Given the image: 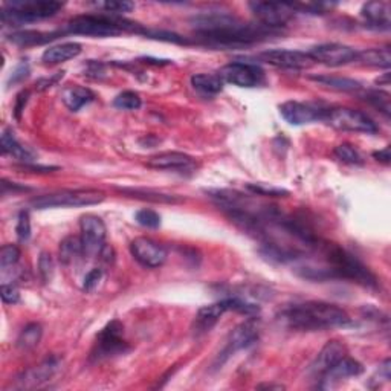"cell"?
I'll list each match as a JSON object with an SVG mask.
<instances>
[{"instance_id": "2e32d148", "label": "cell", "mask_w": 391, "mask_h": 391, "mask_svg": "<svg viewBox=\"0 0 391 391\" xmlns=\"http://www.w3.org/2000/svg\"><path fill=\"white\" fill-rule=\"evenodd\" d=\"M259 58L262 62L281 69L303 71L313 66V60L309 54L301 51H290V49H271V51L262 52Z\"/></svg>"}, {"instance_id": "d590c367", "label": "cell", "mask_w": 391, "mask_h": 391, "mask_svg": "<svg viewBox=\"0 0 391 391\" xmlns=\"http://www.w3.org/2000/svg\"><path fill=\"white\" fill-rule=\"evenodd\" d=\"M334 155H335V157H336L338 161L344 162V164H350V165H360V164H362V156L350 144H341V145L335 147Z\"/></svg>"}, {"instance_id": "f6af8a7d", "label": "cell", "mask_w": 391, "mask_h": 391, "mask_svg": "<svg viewBox=\"0 0 391 391\" xmlns=\"http://www.w3.org/2000/svg\"><path fill=\"white\" fill-rule=\"evenodd\" d=\"M63 75H64V72H57V73L51 75V77H46V78L38 80V81L36 83V89L40 90V92H41V90H46V89H49V87L55 86L57 83L63 78Z\"/></svg>"}, {"instance_id": "83f0119b", "label": "cell", "mask_w": 391, "mask_h": 391, "mask_svg": "<svg viewBox=\"0 0 391 391\" xmlns=\"http://www.w3.org/2000/svg\"><path fill=\"white\" fill-rule=\"evenodd\" d=\"M60 262L63 264H71L75 263L81 257H85V246H83L81 237L77 236H69L66 237L60 243Z\"/></svg>"}, {"instance_id": "603a6c76", "label": "cell", "mask_w": 391, "mask_h": 391, "mask_svg": "<svg viewBox=\"0 0 391 391\" xmlns=\"http://www.w3.org/2000/svg\"><path fill=\"white\" fill-rule=\"evenodd\" d=\"M95 99L92 90L83 86H68L62 90V101L72 112H78L81 107L87 106Z\"/></svg>"}, {"instance_id": "7bdbcfd3", "label": "cell", "mask_w": 391, "mask_h": 391, "mask_svg": "<svg viewBox=\"0 0 391 391\" xmlns=\"http://www.w3.org/2000/svg\"><path fill=\"white\" fill-rule=\"evenodd\" d=\"M28 77H29V64L27 62H22L20 64L15 66V69L11 72L8 85H15V83L27 80Z\"/></svg>"}, {"instance_id": "8fae6325", "label": "cell", "mask_w": 391, "mask_h": 391, "mask_svg": "<svg viewBox=\"0 0 391 391\" xmlns=\"http://www.w3.org/2000/svg\"><path fill=\"white\" fill-rule=\"evenodd\" d=\"M81 240L85 246V257H98L106 245L104 240L107 236V228L101 218L95 214L83 215L80 220Z\"/></svg>"}, {"instance_id": "277c9868", "label": "cell", "mask_w": 391, "mask_h": 391, "mask_svg": "<svg viewBox=\"0 0 391 391\" xmlns=\"http://www.w3.org/2000/svg\"><path fill=\"white\" fill-rule=\"evenodd\" d=\"M66 31L71 34H81V36H90V37H115L120 36L126 31H136V23H131L126 19H122L121 15L115 14H85L77 15L66 24Z\"/></svg>"}, {"instance_id": "4316f807", "label": "cell", "mask_w": 391, "mask_h": 391, "mask_svg": "<svg viewBox=\"0 0 391 391\" xmlns=\"http://www.w3.org/2000/svg\"><path fill=\"white\" fill-rule=\"evenodd\" d=\"M311 78L324 87L339 90V92H355L362 87L360 81L347 77H336V75H312Z\"/></svg>"}, {"instance_id": "5bb4252c", "label": "cell", "mask_w": 391, "mask_h": 391, "mask_svg": "<svg viewBox=\"0 0 391 391\" xmlns=\"http://www.w3.org/2000/svg\"><path fill=\"white\" fill-rule=\"evenodd\" d=\"M327 107L318 103H299L286 101L280 106V115L286 122L292 126H304L313 121H321Z\"/></svg>"}, {"instance_id": "8992f818", "label": "cell", "mask_w": 391, "mask_h": 391, "mask_svg": "<svg viewBox=\"0 0 391 391\" xmlns=\"http://www.w3.org/2000/svg\"><path fill=\"white\" fill-rule=\"evenodd\" d=\"M106 194L99 190H63L58 193L34 197L31 205L37 210H48V208H80L101 204Z\"/></svg>"}, {"instance_id": "e0dca14e", "label": "cell", "mask_w": 391, "mask_h": 391, "mask_svg": "<svg viewBox=\"0 0 391 391\" xmlns=\"http://www.w3.org/2000/svg\"><path fill=\"white\" fill-rule=\"evenodd\" d=\"M362 371H364V367L360 362H357L356 360H352V357L344 356L343 360L334 365V367L318 378L321 381L320 387L321 388H334L336 384H339L341 381H344L347 378L360 376Z\"/></svg>"}, {"instance_id": "bcb514c9", "label": "cell", "mask_w": 391, "mask_h": 391, "mask_svg": "<svg viewBox=\"0 0 391 391\" xmlns=\"http://www.w3.org/2000/svg\"><path fill=\"white\" fill-rule=\"evenodd\" d=\"M28 98H29V92H28V90H23V92H20V94L17 95V98H15L14 115H15V118H17V120H20L22 112L24 111V106H27V103H28Z\"/></svg>"}, {"instance_id": "60d3db41", "label": "cell", "mask_w": 391, "mask_h": 391, "mask_svg": "<svg viewBox=\"0 0 391 391\" xmlns=\"http://www.w3.org/2000/svg\"><path fill=\"white\" fill-rule=\"evenodd\" d=\"M104 277V272L101 268H94L92 271L87 272V276L85 277V281H83V290L86 292H92L98 287L99 283H101Z\"/></svg>"}, {"instance_id": "f35d334b", "label": "cell", "mask_w": 391, "mask_h": 391, "mask_svg": "<svg viewBox=\"0 0 391 391\" xmlns=\"http://www.w3.org/2000/svg\"><path fill=\"white\" fill-rule=\"evenodd\" d=\"M54 260H52V255L48 254V253H41L40 254V259H38V272H40V277L45 283H49L54 277Z\"/></svg>"}, {"instance_id": "74e56055", "label": "cell", "mask_w": 391, "mask_h": 391, "mask_svg": "<svg viewBox=\"0 0 391 391\" xmlns=\"http://www.w3.org/2000/svg\"><path fill=\"white\" fill-rule=\"evenodd\" d=\"M136 222L141 225V227L144 228H150V229H156L161 227V215L157 214L153 210H141L136 213L135 215Z\"/></svg>"}, {"instance_id": "ba28073f", "label": "cell", "mask_w": 391, "mask_h": 391, "mask_svg": "<svg viewBox=\"0 0 391 391\" xmlns=\"http://www.w3.org/2000/svg\"><path fill=\"white\" fill-rule=\"evenodd\" d=\"M122 335L124 326L118 320H113L112 322L107 324L97 336L94 350L90 353V360L103 361L126 353L129 350V346Z\"/></svg>"}, {"instance_id": "f1b7e54d", "label": "cell", "mask_w": 391, "mask_h": 391, "mask_svg": "<svg viewBox=\"0 0 391 391\" xmlns=\"http://www.w3.org/2000/svg\"><path fill=\"white\" fill-rule=\"evenodd\" d=\"M41 336H43V327L38 322H31L22 329L17 338V347L20 350H31L40 344Z\"/></svg>"}, {"instance_id": "7a4b0ae2", "label": "cell", "mask_w": 391, "mask_h": 391, "mask_svg": "<svg viewBox=\"0 0 391 391\" xmlns=\"http://www.w3.org/2000/svg\"><path fill=\"white\" fill-rule=\"evenodd\" d=\"M280 320L289 329L299 332H318L346 327L352 322L348 313L336 304L324 301H306L286 307Z\"/></svg>"}, {"instance_id": "d6a6232c", "label": "cell", "mask_w": 391, "mask_h": 391, "mask_svg": "<svg viewBox=\"0 0 391 391\" xmlns=\"http://www.w3.org/2000/svg\"><path fill=\"white\" fill-rule=\"evenodd\" d=\"M362 98L367 103H370L374 109H378L385 116H390V111H391L390 95L384 92V90H367V92L362 95Z\"/></svg>"}, {"instance_id": "9c48e42d", "label": "cell", "mask_w": 391, "mask_h": 391, "mask_svg": "<svg viewBox=\"0 0 391 391\" xmlns=\"http://www.w3.org/2000/svg\"><path fill=\"white\" fill-rule=\"evenodd\" d=\"M249 10L254 17L263 27L281 31L283 27L294 17V8L290 3H276V2H249Z\"/></svg>"}, {"instance_id": "4fadbf2b", "label": "cell", "mask_w": 391, "mask_h": 391, "mask_svg": "<svg viewBox=\"0 0 391 391\" xmlns=\"http://www.w3.org/2000/svg\"><path fill=\"white\" fill-rule=\"evenodd\" d=\"M309 57L313 63H321L332 68H338V66H346L348 63L356 62L357 51L347 45L341 43H324L313 46L309 52Z\"/></svg>"}, {"instance_id": "7dc6e473", "label": "cell", "mask_w": 391, "mask_h": 391, "mask_svg": "<svg viewBox=\"0 0 391 391\" xmlns=\"http://www.w3.org/2000/svg\"><path fill=\"white\" fill-rule=\"evenodd\" d=\"M373 157H374V159H376V161H379V162H382V164L388 165V164H390V159H391L390 147L387 145L385 148L379 150V152H374V153H373Z\"/></svg>"}, {"instance_id": "cb8c5ba5", "label": "cell", "mask_w": 391, "mask_h": 391, "mask_svg": "<svg viewBox=\"0 0 391 391\" xmlns=\"http://www.w3.org/2000/svg\"><path fill=\"white\" fill-rule=\"evenodd\" d=\"M2 152L5 155H10L15 159H19L22 164H32L36 159V155L29 148L23 147L17 139H15L13 130L6 129L2 133Z\"/></svg>"}, {"instance_id": "ffe728a7", "label": "cell", "mask_w": 391, "mask_h": 391, "mask_svg": "<svg viewBox=\"0 0 391 391\" xmlns=\"http://www.w3.org/2000/svg\"><path fill=\"white\" fill-rule=\"evenodd\" d=\"M194 165V159L185 153L165 152L147 159V167L155 170H187Z\"/></svg>"}, {"instance_id": "6da1fadb", "label": "cell", "mask_w": 391, "mask_h": 391, "mask_svg": "<svg viewBox=\"0 0 391 391\" xmlns=\"http://www.w3.org/2000/svg\"><path fill=\"white\" fill-rule=\"evenodd\" d=\"M197 36L211 46H246L278 34V29L248 23L227 13H205L191 20Z\"/></svg>"}, {"instance_id": "30bf717a", "label": "cell", "mask_w": 391, "mask_h": 391, "mask_svg": "<svg viewBox=\"0 0 391 391\" xmlns=\"http://www.w3.org/2000/svg\"><path fill=\"white\" fill-rule=\"evenodd\" d=\"M219 75L223 81L229 83V85L246 89L260 86L264 81V72L262 71V68H259L257 64L243 62L225 64L219 71Z\"/></svg>"}, {"instance_id": "44dd1931", "label": "cell", "mask_w": 391, "mask_h": 391, "mask_svg": "<svg viewBox=\"0 0 391 391\" xmlns=\"http://www.w3.org/2000/svg\"><path fill=\"white\" fill-rule=\"evenodd\" d=\"M361 15L369 23V27L384 31L390 29V3L388 2H369L362 6Z\"/></svg>"}, {"instance_id": "c3c4849f", "label": "cell", "mask_w": 391, "mask_h": 391, "mask_svg": "<svg viewBox=\"0 0 391 391\" xmlns=\"http://www.w3.org/2000/svg\"><path fill=\"white\" fill-rule=\"evenodd\" d=\"M259 388H277V390H283L285 387H283V385H260Z\"/></svg>"}, {"instance_id": "484cf974", "label": "cell", "mask_w": 391, "mask_h": 391, "mask_svg": "<svg viewBox=\"0 0 391 391\" xmlns=\"http://www.w3.org/2000/svg\"><path fill=\"white\" fill-rule=\"evenodd\" d=\"M223 80L219 73H196L191 77V86L204 95H218L223 90Z\"/></svg>"}, {"instance_id": "ee69618b", "label": "cell", "mask_w": 391, "mask_h": 391, "mask_svg": "<svg viewBox=\"0 0 391 391\" xmlns=\"http://www.w3.org/2000/svg\"><path fill=\"white\" fill-rule=\"evenodd\" d=\"M390 361L385 360L384 364L379 365V370L376 371V374L371 378V382H376V385H373V387H379L382 382H388L390 381Z\"/></svg>"}, {"instance_id": "e575fe53", "label": "cell", "mask_w": 391, "mask_h": 391, "mask_svg": "<svg viewBox=\"0 0 391 391\" xmlns=\"http://www.w3.org/2000/svg\"><path fill=\"white\" fill-rule=\"evenodd\" d=\"M95 6H98L99 10H103L107 14L115 15H121L135 10V3L127 2V0H106V2H97Z\"/></svg>"}, {"instance_id": "7c38bea8", "label": "cell", "mask_w": 391, "mask_h": 391, "mask_svg": "<svg viewBox=\"0 0 391 391\" xmlns=\"http://www.w3.org/2000/svg\"><path fill=\"white\" fill-rule=\"evenodd\" d=\"M130 253L139 264H143L144 268H161V266L167 262L169 253L164 245L148 237H136L131 240L130 243Z\"/></svg>"}, {"instance_id": "3957f363", "label": "cell", "mask_w": 391, "mask_h": 391, "mask_svg": "<svg viewBox=\"0 0 391 391\" xmlns=\"http://www.w3.org/2000/svg\"><path fill=\"white\" fill-rule=\"evenodd\" d=\"M317 251L322 255V268L326 271L327 280L341 278L369 289L378 287L376 276L356 255L346 251L344 248L335 243L320 242Z\"/></svg>"}, {"instance_id": "5b68a950", "label": "cell", "mask_w": 391, "mask_h": 391, "mask_svg": "<svg viewBox=\"0 0 391 391\" xmlns=\"http://www.w3.org/2000/svg\"><path fill=\"white\" fill-rule=\"evenodd\" d=\"M63 6L64 3L54 0H13L3 3L2 22L5 24H23L49 19Z\"/></svg>"}, {"instance_id": "7402d4cb", "label": "cell", "mask_w": 391, "mask_h": 391, "mask_svg": "<svg viewBox=\"0 0 391 391\" xmlns=\"http://www.w3.org/2000/svg\"><path fill=\"white\" fill-rule=\"evenodd\" d=\"M81 54V45L77 41H68V43H60L49 46L41 55V62L45 64H60Z\"/></svg>"}, {"instance_id": "4dcf8cb0", "label": "cell", "mask_w": 391, "mask_h": 391, "mask_svg": "<svg viewBox=\"0 0 391 391\" xmlns=\"http://www.w3.org/2000/svg\"><path fill=\"white\" fill-rule=\"evenodd\" d=\"M121 193L130 194V197H136V199H141V201H153V202H165V204H173V202L180 201V199L176 196L156 193V191H152V190L124 188V190H121Z\"/></svg>"}, {"instance_id": "9a60e30c", "label": "cell", "mask_w": 391, "mask_h": 391, "mask_svg": "<svg viewBox=\"0 0 391 391\" xmlns=\"http://www.w3.org/2000/svg\"><path fill=\"white\" fill-rule=\"evenodd\" d=\"M260 334V324L259 320L255 317L248 318L242 324L231 332V335L227 341V347L223 348L222 352V361L227 360L231 355H234L236 352L242 350V348H248L249 346H253L257 343Z\"/></svg>"}, {"instance_id": "ac0fdd59", "label": "cell", "mask_w": 391, "mask_h": 391, "mask_svg": "<svg viewBox=\"0 0 391 391\" xmlns=\"http://www.w3.org/2000/svg\"><path fill=\"white\" fill-rule=\"evenodd\" d=\"M344 356H347L346 346L343 343H339V341H336V339L329 341V343L321 348V352L318 353V356L315 357L311 370H312L315 376L320 378L327 370L334 367L336 362L343 360Z\"/></svg>"}, {"instance_id": "836d02e7", "label": "cell", "mask_w": 391, "mask_h": 391, "mask_svg": "<svg viewBox=\"0 0 391 391\" xmlns=\"http://www.w3.org/2000/svg\"><path fill=\"white\" fill-rule=\"evenodd\" d=\"M141 104H143L141 97L133 90H124L113 99V106L121 111H138Z\"/></svg>"}, {"instance_id": "52a82bcc", "label": "cell", "mask_w": 391, "mask_h": 391, "mask_svg": "<svg viewBox=\"0 0 391 391\" xmlns=\"http://www.w3.org/2000/svg\"><path fill=\"white\" fill-rule=\"evenodd\" d=\"M321 121L326 122L330 127L343 131L374 135V133H378L379 130L376 122H374L367 113L350 109V107H327Z\"/></svg>"}, {"instance_id": "b9f144b4", "label": "cell", "mask_w": 391, "mask_h": 391, "mask_svg": "<svg viewBox=\"0 0 391 391\" xmlns=\"http://www.w3.org/2000/svg\"><path fill=\"white\" fill-rule=\"evenodd\" d=\"M0 292H2L0 295H2V301L5 304H15L20 301V292L14 285H6V283H3Z\"/></svg>"}, {"instance_id": "f546056e", "label": "cell", "mask_w": 391, "mask_h": 391, "mask_svg": "<svg viewBox=\"0 0 391 391\" xmlns=\"http://www.w3.org/2000/svg\"><path fill=\"white\" fill-rule=\"evenodd\" d=\"M57 32L54 34H45V32H37V31H23V32H15V34H11V41L22 46H28V45H41L46 43V41H51L54 38H57Z\"/></svg>"}, {"instance_id": "1f68e13d", "label": "cell", "mask_w": 391, "mask_h": 391, "mask_svg": "<svg viewBox=\"0 0 391 391\" xmlns=\"http://www.w3.org/2000/svg\"><path fill=\"white\" fill-rule=\"evenodd\" d=\"M245 187L248 191H251L253 194L262 196V197H287L289 196L287 190L271 185V184H264V182H248Z\"/></svg>"}, {"instance_id": "d4e9b609", "label": "cell", "mask_w": 391, "mask_h": 391, "mask_svg": "<svg viewBox=\"0 0 391 391\" xmlns=\"http://www.w3.org/2000/svg\"><path fill=\"white\" fill-rule=\"evenodd\" d=\"M356 62L370 68H384L388 69L391 64V54L388 48H370L364 51H357Z\"/></svg>"}, {"instance_id": "8d00e7d4", "label": "cell", "mask_w": 391, "mask_h": 391, "mask_svg": "<svg viewBox=\"0 0 391 391\" xmlns=\"http://www.w3.org/2000/svg\"><path fill=\"white\" fill-rule=\"evenodd\" d=\"M20 260V249L15 245H3L0 249V266L6 271L8 268H13Z\"/></svg>"}, {"instance_id": "ab89813d", "label": "cell", "mask_w": 391, "mask_h": 391, "mask_svg": "<svg viewBox=\"0 0 391 391\" xmlns=\"http://www.w3.org/2000/svg\"><path fill=\"white\" fill-rule=\"evenodd\" d=\"M15 232L20 242H28L31 237V220H29V213L22 211L17 219V227H15Z\"/></svg>"}, {"instance_id": "d6986e66", "label": "cell", "mask_w": 391, "mask_h": 391, "mask_svg": "<svg viewBox=\"0 0 391 391\" xmlns=\"http://www.w3.org/2000/svg\"><path fill=\"white\" fill-rule=\"evenodd\" d=\"M58 367H60V361L57 357L51 356L41 362L37 367H32L24 371L19 378V384L22 388H36L41 384H45L51 379L57 373Z\"/></svg>"}]
</instances>
